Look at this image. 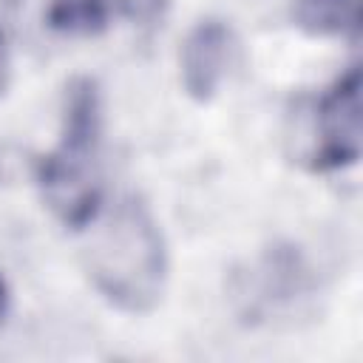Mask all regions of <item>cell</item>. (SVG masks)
<instances>
[{
	"label": "cell",
	"instance_id": "obj_8",
	"mask_svg": "<svg viewBox=\"0 0 363 363\" xmlns=\"http://www.w3.org/2000/svg\"><path fill=\"white\" fill-rule=\"evenodd\" d=\"M119 9L142 34H153L164 23L170 0H119Z\"/></svg>",
	"mask_w": 363,
	"mask_h": 363
},
{
	"label": "cell",
	"instance_id": "obj_5",
	"mask_svg": "<svg viewBox=\"0 0 363 363\" xmlns=\"http://www.w3.org/2000/svg\"><path fill=\"white\" fill-rule=\"evenodd\" d=\"M233 28L224 20H199L182 45V85L190 99L210 102L233 57Z\"/></svg>",
	"mask_w": 363,
	"mask_h": 363
},
{
	"label": "cell",
	"instance_id": "obj_1",
	"mask_svg": "<svg viewBox=\"0 0 363 363\" xmlns=\"http://www.w3.org/2000/svg\"><path fill=\"white\" fill-rule=\"evenodd\" d=\"M85 272L94 289L119 312L147 315L167 284V244L139 196L113 204L85 247Z\"/></svg>",
	"mask_w": 363,
	"mask_h": 363
},
{
	"label": "cell",
	"instance_id": "obj_7",
	"mask_svg": "<svg viewBox=\"0 0 363 363\" xmlns=\"http://www.w3.org/2000/svg\"><path fill=\"white\" fill-rule=\"evenodd\" d=\"M295 23L318 37L357 26V0H295Z\"/></svg>",
	"mask_w": 363,
	"mask_h": 363
},
{
	"label": "cell",
	"instance_id": "obj_2",
	"mask_svg": "<svg viewBox=\"0 0 363 363\" xmlns=\"http://www.w3.org/2000/svg\"><path fill=\"white\" fill-rule=\"evenodd\" d=\"M99 136L102 102L91 77H74L62 102V139L40 156L34 179L48 210L71 230H85L96 221L102 204L99 182Z\"/></svg>",
	"mask_w": 363,
	"mask_h": 363
},
{
	"label": "cell",
	"instance_id": "obj_4",
	"mask_svg": "<svg viewBox=\"0 0 363 363\" xmlns=\"http://www.w3.org/2000/svg\"><path fill=\"white\" fill-rule=\"evenodd\" d=\"M309 289L312 275L303 252L295 244H275L247 275H238L235 298L241 301V315L258 320L269 309L286 306Z\"/></svg>",
	"mask_w": 363,
	"mask_h": 363
},
{
	"label": "cell",
	"instance_id": "obj_11",
	"mask_svg": "<svg viewBox=\"0 0 363 363\" xmlns=\"http://www.w3.org/2000/svg\"><path fill=\"white\" fill-rule=\"evenodd\" d=\"M20 3H23V0H0V6H3V9H9V11H14Z\"/></svg>",
	"mask_w": 363,
	"mask_h": 363
},
{
	"label": "cell",
	"instance_id": "obj_9",
	"mask_svg": "<svg viewBox=\"0 0 363 363\" xmlns=\"http://www.w3.org/2000/svg\"><path fill=\"white\" fill-rule=\"evenodd\" d=\"M9 74H11V60H9V43H6V34L0 31V96L9 85Z\"/></svg>",
	"mask_w": 363,
	"mask_h": 363
},
{
	"label": "cell",
	"instance_id": "obj_10",
	"mask_svg": "<svg viewBox=\"0 0 363 363\" xmlns=\"http://www.w3.org/2000/svg\"><path fill=\"white\" fill-rule=\"evenodd\" d=\"M6 312H9V286H6V281L0 275V323L6 320Z\"/></svg>",
	"mask_w": 363,
	"mask_h": 363
},
{
	"label": "cell",
	"instance_id": "obj_3",
	"mask_svg": "<svg viewBox=\"0 0 363 363\" xmlns=\"http://www.w3.org/2000/svg\"><path fill=\"white\" fill-rule=\"evenodd\" d=\"M360 159V68H349L318 102L315 170H343Z\"/></svg>",
	"mask_w": 363,
	"mask_h": 363
},
{
	"label": "cell",
	"instance_id": "obj_6",
	"mask_svg": "<svg viewBox=\"0 0 363 363\" xmlns=\"http://www.w3.org/2000/svg\"><path fill=\"white\" fill-rule=\"evenodd\" d=\"M111 11L113 0H51L45 23L68 37H96L108 28Z\"/></svg>",
	"mask_w": 363,
	"mask_h": 363
}]
</instances>
